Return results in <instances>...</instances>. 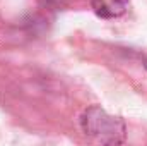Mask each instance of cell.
<instances>
[{
	"instance_id": "obj_1",
	"label": "cell",
	"mask_w": 147,
	"mask_h": 146,
	"mask_svg": "<svg viewBox=\"0 0 147 146\" xmlns=\"http://www.w3.org/2000/svg\"><path fill=\"white\" fill-rule=\"evenodd\" d=\"M82 129L98 146H120L127 134L125 122L98 105H92L84 112Z\"/></svg>"
},
{
	"instance_id": "obj_2",
	"label": "cell",
	"mask_w": 147,
	"mask_h": 146,
	"mask_svg": "<svg viewBox=\"0 0 147 146\" xmlns=\"http://www.w3.org/2000/svg\"><path fill=\"white\" fill-rule=\"evenodd\" d=\"M128 0H92V9L99 17L113 19L128 10Z\"/></svg>"
},
{
	"instance_id": "obj_3",
	"label": "cell",
	"mask_w": 147,
	"mask_h": 146,
	"mask_svg": "<svg viewBox=\"0 0 147 146\" xmlns=\"http://www.w3.org/2000/svg\"><path fill=\"white\" fill-rule=\"evenodd\" d=\"M144 67H146V71H147V60H144Z\"/></svg>"
}]
</instances>
